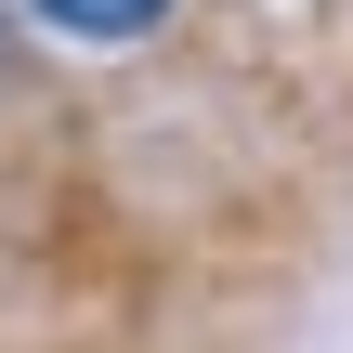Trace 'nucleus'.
I'll return each mask as SVG.
<instances>
[{
    "instance_id": "obj_2",
    "label": "nucleus",
    "mask_w": 353,
    "mask_h": 353,
    "mask_svg": "<svg viewBox=\"0 0 353 353\" xmlns=\"http://www.w3.org/2000/svg\"><path fill=\"white\" fill-rule=\"evenodd\" d=\"M0 52H13V0H0Z\"/></svg>"
},
{
    "instance_id": "obj_1",
    "label": "nucleus",
    "mask_w": 353,
    "mask_h": 353,
    "mask_svg": "<svg viewBox=\"0 0 353 353\" xmlns=\"http://www.w3.org/2000/svg\"><path fill=\"white\" fill-rule=\"evenodd\" d=\"M52 39H92V52H118V39H157L170 26V0H26Z\"/></svg>"
}]
</instances>
